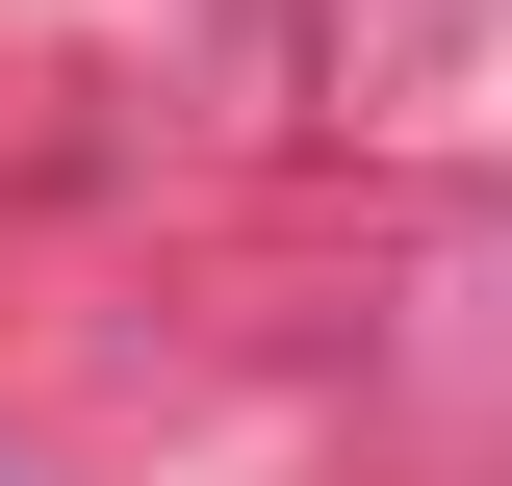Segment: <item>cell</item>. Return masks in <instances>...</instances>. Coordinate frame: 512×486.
<instances>
[]
</instances>
